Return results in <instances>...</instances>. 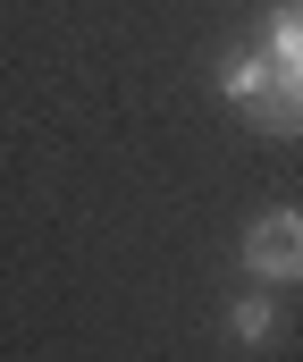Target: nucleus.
<instances>
[{
  "mask_svg": "<svg viewBox=\"0 0 303 362\" xmlns=\"http://www.w3.org/2000/svg\"><path fill=\"white\" fill-rule=\"evenodd\" d=\"M244 270L261 278V286H295L303 278V211H261L253 228H244Z\"/></svg>",
  "mask_w": 303,
  "mask_h": 362,
  "instance_id": "nucleus-1",
  "label": "nucleus"
},
{
  "mask_svg": "<svg viewBox=\"0 0 303 362\" xmlns=\"http://www.w3.org/2000/svg\"><path fill=\"white\" fill-rule=\"evenodd\" d=\"M270 85H278V59H270L261 42H253V51H236V59L219 68V93H227L236 110H261V101H270Z\"/></svg>",
  "mask_w": 303,
  "mask_h": 362,
  "instance_id": "nucleus-2",
  "label": "nucleus"
},
{
  "mask_svg": "<svg viewBox=\"0 0 303 362\" xmlns=\"http://www.w3.org/2000/svg\"><path fill=\"white\" fill-rule=\"evenodd\" d=\"M253 127H270V135H303V59L278 68V85H270V101L253 110Z\"/></svg>",
  "mask_w": 303,
  "mask_h": 362,
  "instance_id": "nucleus-3",
  "label": "nucleus"
},
{
  "mask_svg": "<svg viewBox=\"0 0 303 362\" xmlns=\"http://www.w3.org/2000/svg\"><path fill=\"white\" fill-rule=\"evenodd\" d=\"M227 329H236V346H270V329H278V286H253L244 303H227Z\"/></svg>",
  "mask_w": 303,
  "mask_h": 362,
  "instance_id": "nucleus-4",
  "label": "nucleus"
},
{
  "mask_svg": "<svg viewBox=\"0 0 303 362\" xmlns=\"http://www.w3.org/2000/svg\"><path fill=\"white\" fill-rule=\"evenodd\" d=\"M261 51L287 68V59H303V0H278L270 17H261Z\"/></svg>",
  "mask_w": 303,
  "mask_h": 362,
  "instance_id": "nucleus-5",
  "label": "nucleus"
}]
</instances>
